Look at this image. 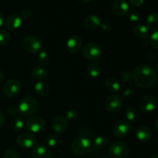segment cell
Here are the masks:
<instances>
[{
    "mask_svg": "<svg viewBox=\"0 0 158 158\" xmlns=\"http://www.w3.org/2000/svg\"><path fill=\"white\" fill-rule=\"evenodd\" d=\"M149 43L154 49L158 50V30H155L150 36Z\"/></svg>",
    "mask_w": 158,
    "mask_h": 158,
    "instance_id": "cell-32",
    "label": "cell"
},
{
    "mask_svg": "<svg viewBox=\"0 0 158 158\" xmlns=\"http://www.w3.org/2000/svg\"><path fill=\"white\" fill-rule=\"evenodd\" d=\"M2 158H20L18 153L14 150H7L3 154Z\"/></svg>",
    "mask_w": 158,
    "mask_h": 158,
    "instance_id": "cell-35",
    "label": "cell"
},
{
    "mask_svg": "<svg viewBox=\"0 0 158 158\" xmlns=\"http://www.w3.org/2000/svg\"><path fill=\"white\" fill-rule=\"evenodd\" d=\"M26 129L31 133L41 132L45 128V122L40 117H31L26 121Z\"/></svg>",
    "mask_w": 158,
    "mask_h": 158,
    "instance_id": "cell-12",
    "label": "cell"
},
{
    "mask_svg": "<svg viewBox=\"0 0 158 158\" xmlns=\"http://www.w3.org/2000/svg\"><path fill=\"white\" fill-rule=\"evenodd\" d=\"M77 1H78L79 2L82 3V4H84V3H88V2H89L92 1V0H77Z\"/></svg>",
    "mask_w": 158,
    "mask_h": 158,
    "instance_id": "cell-46",
    "label": "cell"
},
{
    "mask_svg": "<svg viewBox=\"0 0 158 158\" xmlns=\"http://www.w3.org/2000/svg\"><path fill=\"white\" fill-rule=\"evenodd\" d=\"M4 22H5V17L4 15H3L2 12L0 11V28L2 26V25L4 24Z\"/></svg>",
    "mask_w": 158,
    "mask_h": 158,
    "instance_id": "cell-44",
    "label": "cell"
},
{
    "mask_svg": "<svg viewBox=\"0 0 158 158\" xmlns=\"http://www.w3.org/2000/svg\"><path fill=\"white\" fill-rule=\"evenodd\" d=\"M106 88L110 93L115 94L120 89V83L117 78L110 77L106 80Z\"/></svg>",
    "mask_w": 158,
    "mask_h": 158,
    "instance_id": "cell-21",
    "label": "cell"
},
{
    "mask_svg": "<svg viewBox=\"0 0 158 158\" xmlns=\"http://www.w3.org/2000/svg\"><path fill=\"white\" fill-rule=\"evenodd\" d=\"M37 61L41 65L47 64L49 61V54L45 51H40L37 56Z\"/></svg>",
    "mask_w": 158,
    "mask_h": 158,
    "instance_id": "cell-30",
    "label": "cell"
},
{
    "mask_svg": "<svg viewBox=\"0 0 158 158\" xmlns=\"http://www.w3.org/2000/svg\"><path fill=\"white\" fill-rule=\"evenodd\" d=\"M92 148V142L90 139L83 137H79L73 141L71 148L76 155L83 156L88 154Z\"/></svg>",
    "mask_w": 158,
    "mask_h": 158,
    "instance_id": "cell-4",
    "label": "cell"
},
{
    "mask_svg": "<svg viewBox=\"0 0 158 158\" xmlns=\"http://www.w3.org/2000/svg\"><path fill=\"white\" fill-rule=\"evenodd\" d=\"M23 47L30 53H39L42 50L43 43L41 40L34 35H29L23 40Z\"/></svg>",
    "mask_w": 158,
    "mask_h": 158,
    "instance_id": "cell-6",
    "label": "cell"
},
{
    "mask_svg": "<svg viewBox=\"0 0 158 158\" xmlns=\"http://www.w3.org/2000/svg\"><path fill=\"white\" fill-rule=\"evenodd\" d=\"M133 80L138 87L148 89L154 86L157 80L155 69L148 65H138L132 72Z\"/></svg>",
    "mask_w": 158,
    "mask_h": 158,
    "instance_id": "cell-1",
    "label": "cell"
},
{
    "mask_svg": "<svg viewBox=\"0 0 158 158\" xmlns=\"http://www.w3.org/2000/svg\"><path fill=\"white\" fill-rule=\"evenodd\" d=\"M133 127L128 121L120 120L117 122L113 128V134L117 138L126 137L132 131Z\"/></svg>",
    "mask_w": 158,
    "mask_h": 158,
    "instance_id": "cell-7",
    "label": "cell"
},
{
    "mask_svg": "<svg viewBox=\"0 0 158 158\" xmlns=\"http://www.w3.org/2000/svg\"><path fill=\"white\" fill-rule=\"evenodd\" d=\"M99 158H110V157H107V156H102V157H100Z\"/></svg>",
    "mask_w": 158,
    "mask_h": 158,
    "instance_id": "cell-50",
    "label": "cell"
},
{
    "mask_svg": "<svg viewBox=\"0 0 158 158\" xmlns=\"http://www.w3.org/2000/svg\"><path fill=\"white\" fill-rule=\"evenodd\" d=\"M134 34L138 39H146L149 35V29L146 25L137 24L134 28Z\"/></svg>",
    "mask_w": 158,
    "mask_h": 158,
    "instance_id": "cell-22",
    "label": "cell"
},
{
    "mask_svg": "<svg viewBox=\"0 0 158 158\" xmlns=\"http://www.w3.org/2000/svg\"><path fill=\"white\" fill-rule=\"evenodd\" d=\"M36 137L32 133H23L19 134L16 138V143L18 146L24 149H29L35 146Z\"/></svg>",
    "mask_w": 158,
    "mask_h": 158,
    "instance_id": "cell-8",
    "label": "cell"
},
{
    "mask_svg": "<svg viewBox=\"0 0 158 158\" xmlns=\"http://www.w3.org/2000/svg\"><path fill=\"white\" fill-rule=\"evenodd\" d=\"M86 73L91 78H97L100 73V66L97 62H93L86 68Z\"/></svg>",
    "mask_w": 158,
    "mask_h": 158,
    "instance_id": "cell-25",
    "label": "cell"
},
{
    "mask_svg": "<svg viewBox=\"0 0 158 158\" xmlns=\"http://www.w3.org/2000/svg\"><path fill=\"white\" fill-rule=\"evenodd\" d=\"M128 19L131 22L137 23L140 20V14L137 11H131L128 13Z\"/></svg>",
    "mask_w": 158,
    "mask_h": 158,
    "instance_id": "cell-36",
    "label": "cell"
},
{
    "mask_svg": "<svg viewBox=\"0 0 158 158\" xmlns=\"http://www.w3.org/2000/svg\"><path fill=\"white\" fill-rule=\"evenodd\" d=\"M123 104V99L118 94H112L106 98L105 106L109 112L115 113L120 110Z\"/></svg>",
    "mask_w": 158,
    "mask_h": 158,
    "instance_id": "cell-9",
    "label": "cell"
},
{
    "mask_svg": "<svg viewBox=\"0 0 158 158\" xmlns=\"http://www.w3.org/2000/svg\"><path fill=\"white\" fill-rule=\"evenodd\" d=\"M125 116L128 121L131 123H134L138 119V112L136 108L131 106L127 109L126 112H125Z\"/></svg>",
    "mask_w": 158,
    "mask_h": 158,
    "instance_id": "cell-28",
    "label": "cell"
},
{
    "mask_svg": "<svg viewBox=\"0 0 158 158\" xmlns=\"http://www.w3.org/2000/svg\"><path fill=\"white\" fill-rule=\"evenodd\" d=\"M157 99H158V98H157Z\"/></svg>",
    "mask_w": 158,
    "mask_h": 158,
    "instance_id": "cell-52",
    "label": "cell"
},
{
    "mask_svg": "<svg viewBox=\"0 0 158 158\" xmlns=\"http://www.w3.org/2000/svg\"><path fill=\"white\" fill-rule=\"evenodd\" d=\"M19 112L18 110V108L15 107V106H9V107H8L7 109V114H9V116H12V117H14V116H15L17 114V113Z\"/></svg>",
    "mask_w": 158,
    "mask_h": 158,
    "instance_id": "cell-39",
    "label": "cell"
},
{
    "mask_svg": "<svg viewBox=\"0 0 158 158\" xmlns=\"http://www.w3.org/2000/svg\"><path fill=\"white\" fill-rule=\"evenodd\" d=\"M66 49L70 53H77L83 48V40L77 35H71L66 41Z\"/></svg>",
    "mask_w": 158,
    "mask_h": 158,
    "instance_id": "cell-14",
    "label": "cell"
},
{
    "mask_svg": "<svg viewBox=\"0 0 158 158\" xmlns=\"http://www.w3.org/2000/svg\"><path fill=\"white\" fill-rule=\"evenodd\" d=\"M79 134H80V137H83L89 139V137H92L94 136V132L91 128H87L86 127H83L80 129Z\"/></svg>",
    "mask_w": 158,
    "mask_h": 158,
    "instance_id": "cell-33",
    "label": "cell"
},
{
    "mask_svg": "<svg viewBox=\"0 0 158 158\" xmlns=\"http://www.w3.org/2000/svg\"><path fill=\"white\" fill-rule=\"evenodd\" d=\"M157 142H158V137H157Z\"/></svg>",
    "mask_w": 158,
    "mask_h": 158,
    "instance_id": "cell-51",
    "label": "cell"
},
{
    "mask_svg": "<svg viewBox=\"0 0 158 158\" xmlns=\"http://www.w3.org/2000/svg\"><path fill=\"white\" fill-rule=\"evenodd\" d=\"M129 2L132 6H136V7L141 6L144 3V0H129Z\"/></svg>",
    "mask_w": 158,
    "mask_h": 158,
    "instance_id": "cell-42",
    "label": "cell"
},
{
    "mask_svg": "<svg viewBox=\"0 0 158 158\" xmlns=\"http://www.w3.org/2000/svg\"><path fill=\"white\" fill-rule=\"evenodd\" d=\"M156 73H157V74L158 75V63H157V66H156Z\"/></svg>",
    "mask_w": 158,
    "mask_h": 158,
    "instance_id": "cell-49",
    "label": "cell"
},
{
    "mask_svg": "<svg viewBox=\"0 0 158 158\" xmlns=\"http://www.w3.org/2000/svg\"><path fill=\"white\" fill-rule=\"evenodd\" d=\"M133 95L132 90L130 89H126L123 91L122 93V97H123V99H126V100H128V99H131V97Z\"/></svg>",
    "mask_w": 158,
    "mask_h": 158,
    "instance_id": "cell-41",
    "label": "cell"
},
{
    "mask_svg": "<svg viewBox=\"0 0 158 158\" xmlns=\"http://www.w3.org/2000/svg\"><path fill=\"white\" fill-rule=\"evenodd\" d=\"M150 158H158V154H154V155L151 156V157H150Z\"/></svg>",
    "mask_w": 158,
    "mask_h": 158,
    "instance_id": "cell-48",
    "label": "cell"
},
{
    "mask_svg": "<svg viewBox=\"0 0 158 158\" xmlns=\"http://www.w3.org/2000/svg\"><path fill=\"white\" fill-rule=\"evenodd\" d=\"M121 78L123 80V82H131L132 80L133 77H132V73L130 70H126L124 72H123V73L121 74Z\"/></svg>",
    "mask_w": 158,
    "mask_h": 158,
    "instance_id": "cell-37",
    "label": "cell"
},
{
    "mask_svg": "<svg viewBox=\"0 0 158 158\" xmlns=\"http://www.w3.org/2000/svg\"><path fill=\"white\" fill-rule=\"evenodd\" d=\"M146 26L148 29L156 30L158 28V14L153 12L151 13L146 19Z\"/></svg>",
    "mask_w": 158,
    "mask_h": 158,
    "instance_id": "cell-24",
    "label": "cell"
},
{
    "mask_svg": "<svg viewBox=\"0 0 158 158\" xmlns=\"http://www.w3.org/2000/svg\"><path fill=\"white\" fill-rule=\"evenodd\" d=\"M4 79H5L4 73H3L2 71L0 70V84H1V83H2L3 80H4Z\"/></svg>",
    "mask_w": 158,
    "mask_h": 158,
    "instance_id": "cell-45",
    "label": "cell"
},
{
    "mask_svg": "<svg viewBox=\"0 0 158 158\" xmlns=\"http://www.w3.org/2000/svg\"><path fill=\"white\" fill-rule=\"evenodd\" d=\"M157 99L151 94L143 96L140 100V107L143 112H152L157 107Z\"/></svg>",
    "mask_w": 158,
    "mask_h": 158,
    "instance_id": "cell-11",
    "label": "cell"
},
{
    "mask_svg": "<svg viewBox=\"0 0 158 158\" xmlns=\"http://www.w3.org/2000/svg\"><path fill=\"white\" fill-rule=\"evenodd\" d=\"M111 10L117 16H123L129 11V4L125 0H114L111 3Z\"/></svg>",
    "mask_w": 158,
    "mask_h": 158,
    "instance_id": "cell-13",
    "label": "cell"
},
{
    "mask_svg": "<svg viewBox=\"0 0 158 158\" xmlns=\"http://www.w3.org/2000/svg\"><path fill=\"white\" fill-rule=\"evenodd\" d=\"M48 75V72L44 67L42 66H35L31 69V76L36 80H44Z\"/></svg>",
    "mask_w": 158,
    "mask_h": 158,
    "instance_id": "cell-20",
    "label": "cell"
},
{
    "mask_svg": "<svg viewBox=\"0 0 158 158\" xmlns=\"http://www.w3.org/2000/svg\"><path fill=\"white\" fill-rule=\"evenodd\" d=\"M5 123H6V117H5L4 114L0 110V128L2 127Z\"/></svg>",
    "mask_w": 158,
    "mask_h": 158,
    "instance_id": "cell-43",
    "label": "cell"
},
{
    "mask_svg": "<svg viewBox=\"0 0 158 158\" xmlns=\"http://www.w3.org/2000/svg\"><path fill=\"white\" fill-rule=\"evenodd\" d=\"M19 89V82L15 79H11L5 83L3 86V94L8 98H13L18 94Z\"/></svg>",
    "mask_w": 158,
    "mask_h": 158,
    "instance_id": "cell-10",
    "label": "cell"
},
{
    "mask_svg": "<svg viewBox=\"0 0 158 158\" xmlns=\"http://www.w3.org/2000/svg\"><path fill=\"white\" fill-rule=\"evenodd\" d=\"M102 24L100 17L96 15H89L85 18L83 25L89 30H95Z\"/></svg>",
    "mask_w": 158,
    "mask_h": 158,
    "instance_id": "cell-18",
    "label": "cell"
},
{
    "mask_svg": "<svg viewBox=\"0 0 158 158\" xmlns=\"http://www.w3.org/2000/svg\"><path fill=\"white\" fill-rule=\"evenodd\" d=\"M108 144V140L104 136H98L93 140L92 145L97 150L104 149Z\"/></svg>",
    "mask_w": 158,
    "mask_h": 158,
    "instance_id": "cell-26",
    "label": "cell"
},
{
    "mask_svg": "<svg viewBox=\"0 0 158 158\" xmlns=\"http://www.w3.org/2000/svg\"><path fill=\"white\" fill-rule=\"evenodd\" d=\"M11 127L14 131H21L24 127V120L21 117H15L11 121Z\"/></svg>",
    "mask_w": 158,
    "mask_h": 158,
    "instance_id": "cell-27",
    "label": "cell"
},
{
    "mask_svg": "<svg viewBox=\"0 0 158 158\" xmlns=\"http://www.w3.org/2000/svg\"><path fill=\"white\" fill-rule=\"evenodd\" d=\"M22 24V19L17 14H11L5 19L4 25L9 30L14 31L18 29Z\"/></svg>",
    "mask_w": 158,
    "mask_h": 158,
    "instance_id": "cell-15",
    "label": "cell"
},
{
    "mask_svg": "<svg viewBox=\"0 0 158 158\" xmlns=\"http://www.w3.org/2000/svg\"><path fill=\"white\" fill-rule=\"evenodd\" d=\"M31 15H32V12H31L30 9L26 8L21 11L20 17H21V19H29L31 16Z\"/></svg>",
    "mask_w": 158,
    "mask_h": 158,
    "instance_id": "cell-38",
    "label": "cell"
},
{
    "mask_svg": "<svg viewBox=\"0 0 158 158\" xmlns=\"http://www.w3.org/2000/svg\"><path fill=\"white\" fill-rule=\"evenodd\" d=\"M10 36L6 31L0 29V46H6L9 43Z\"/></svg>",
    "mask_w": 158,
    "mask_h": 158,
    "instance_id": "cell-31",
    "label": "cell"
},
{
    "mask_svg": "<svg viewBox=\"0 0 158 158\" xmlns=\"http://www.w3.org/2000/svg\"><path fill=\"white\" fill-rule=\"evenodd\" d=\"M33 158H52L50 151L46 146L43 144H37L32 149Z\"/></svg>",
    "mask_w": 158,
    "mask_h": 158,
    "instance_id": "cell-17",
    "label": "cell"
},
{
    "mask_svg": "<svg viewBox=\"0 0 158 158\" xmlns=\"http://www.w3.org/2000/svg\"><path fill=\"white\" fill-rule=\"evenodd\" d=\"M79 114L75 110H69L66 113V120L69 122H74L78 119Z\"/></svg>",
    "mask_w": 158,
    "mask_h": 158,
    "instance_id": "cell-34",
    "label": "cell"
},
{
    "mask_svg": "<svg viewBox=\"0 0 158 158\" xmlns=\"http://www.w3.org/2000/svg\"><path fill=\"white\" fill-rule=\"evenodd\" d=\"M82 55L90 61H97L102 55V49L97 43L91 42L85 44L82 48Z\"/></svg>",
    "mask_w": 158,
    "mask_h": 158,
    "instance_id": "cell-5",
    "label": "cell"
},
{
    "mask_svg": "<svg viewBox=\"0 0 158 158\" xmlns=\"http://www.w3.org/2000/svg\"><path fill=\"white\" fill-rule=\"evenodd\" d=\"M39 107L37 100L32 97H26L21 100L18 106V110L23 117H31L35 114Z\"/></svg>",
    "mask_w": 158,
    "mask_h": 158,
    "instance_id": "cell-2",
    "label": "cell"
},
{
    "mask_svg": "<svg viewBox=\"0 0 158 158\" xmlns=\"http://www.w3.org/2000/svg\"><path fill=\"white\" fill-rule=\"evenodd\" d=\"M100 27H101L102 30L105 32H109L112 30V26H111V25L110 24V23H102V24L100 25Z\"/></svg>",
    "mask_w": 158,
    "mask_h": 158,
    "instance_id": "cell-40",
    "label": "cell"
},
{
    "mask_svg": "<svg viewBox=\"0 0 158 158\" xmlns=\"http://www.w3.org/2000/svg\"><path fill=\"white\" fill-rule=\"evenodd\" d=\"M110 158H127L130 154V148L122 141L113 142L108 149Z\"/></svg>",
    "mask_w": 158,
    "mask_h": 158,
    "instance_id": "cell-3",
    "label": "cell"
},
{
    "mask_svg": "<svg viewBox=\"0 0 158 158\" xmlns=\"http://www.w3.org/2000/svg\"><path fill=\"white\" fill-rule=\"evenodd\" d=\"M45 142H46V147L53 148L58 143V137L56 134H50L48 136H46V139H45Z\"/></svg>",
    "mask_w": 158,
    "mask_h": 158,
    "instance_id": "cell-29",
    "label": "cell"
},
{
    "mask_svg": "<svg viewBox=\"0 0 158 158\" xmlns=\"http://www.w3.org/2000/svg\"><path fill=\"white\" fill-rule=\"evenodd\" d=\"M154 126H155L156 130H157V131L158 132V118L157 119V120H156L155 123H154Z\"/></svg>",
    "mask_w": 158,
    "mask_h": 158,
    "instance_id": "cell-47",
    "label": "cell"
},
{
    "mask_svg": "<svg viewBox=\"0 0 158 158\" xmlns=\"http://www.w3.org/2000/svg\"><path fill=\"white\" fill-rule=\"evenodd\" d=\"M136 137L140 142H148L152 137V131L147 126H140L136 131Z\"/></svg>",
    "mask_w": 158,
    "mask_h": 158,
    "instance_id": "cell-19",
    "label": "cell"
},
{
    "mask_svg": "<svg viewBox=\"0 0 158 158\" xmlns=\"http://www.w3.org/2000/svg\"><path fill=\"white\" fill-rule=\"evenodd\" d=\"M52 129L56 134H62L67 129V120L63 117H56L52 122Z\"/></svg>",
    "mask_w": 158,
    "mask_h": 158,
    "instance_id": "cell-16",
    "label": "cell"
},
{
    "mask_svg": "<svg viewBox=\"0 0 158 158\" xmlns=\"http://www.w3.org/2000/svg\"><path fill=\"white\" fill-rule=\"evenodd\" d=\"M34 89H35V93L39 96L45 97V96L49 94V91H50V87H49V86L47 83L40 81L35 83V86H34Z\"/></svg>",
    "mask_w": 158,
    "mask_h": 158,
    "instance_id": "cell-23",
    "label": "cell"
}]
</instances>
